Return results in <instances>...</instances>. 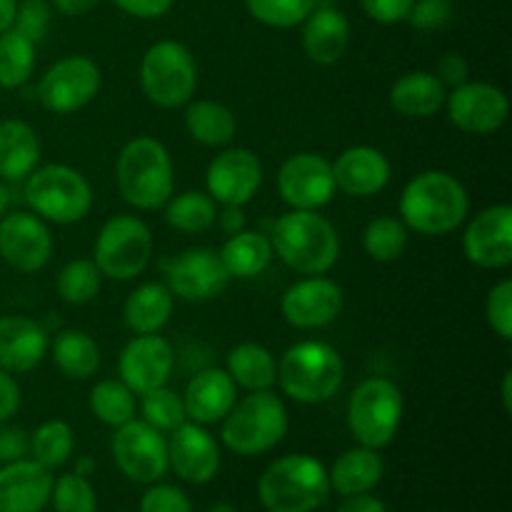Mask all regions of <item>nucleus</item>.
Masks as SVG:
<instances>
[{
    "mask_svg": "<svg viewBox=\"0 0 512 512\" xmlns=\"http://www.w3.org/2000/svg\"><path fill=\"white\" fill-rule=\"evenodd\" d=\"M175 368V350L160 333L133 335L118 355V375L135 395L168 385Z\"/></svg>",
    "mask_w": 512,
    "mask_h": 512,
    "instance_id": "20",
    "label": "nucleus"
},
{
    "mask_svg": "<svg viewBox=\"0 0 512 512\" xmlns=\"http://www.w3.org/2000/svg\"><path fill=\"white\" fill-rule=\"evenodd\" d=\"M218 253L230 280L260 278L275 258L268 233H260V230H240L230 235Z\"/></svg>",
    "mask_w": 512,
    "mask_h": 512,
    "instance_id": "31",
    "label": "nucleus"
},
{
    "mask_svg": "<svg viewBox=\"0 0 512 512\" xmlns=\"http://www.w3.org/2000/svg\"><path fill=\"white\" fill-rule=\"evenodd\" d=\"M23 200L38 218L53 225H75L93 210V185L80 170L63 163L38 165L23 180Z\"/></svg>",
    "mask_w": 512,
    "mask_h": 512,
    "instance_id": "7",
    "label": "nucleus"
},
{
    "mask_svg": "<svg viewBox=\"0 0 512 512\" xmlns=\"http://www.w3.org/2000/svg\"><path fill=\"white\" fill-rule=\"evenodd\" d=\"M445 113L450 123L468 135H493L508 123L510 100L498 85L483 80L450 88L445 98Z\"/></svg>",
    "mask_w": 512,
    "mask_h": 512,
    "instance_id": "15",
    "label": "nucleus"
},
{
    "mask_svg": "<svg viewBox=\"0 0 512 512\" xmlns=\"http://www.w3.org/2000/svg\"><path fill=\"white\" fill-rule=\"evenodd\" d=\"M53 363L65 378L90 380L100 370V345L80 328H63L50 340Z\"/></svg>",
    "mask_w": 512,
    "mask_h": 512,
    "instance_id": "34",
    "label": "nucleus"
},
{
    "mask_svg": "<svg viewBox=\"0 0 512 512\" xmlns=\"http://www.w3.org/2000/svg\"><path fill=\"white\" fill-rule=\"evenodd\" d=\"M168 463L180 480L205 485L220 470V445L205 425L185 420L168 438Z\"/></svg>",
    "mask_w": 512,
    "mask_h": 512,
    "instance_id": "21",
    "label": "nucleus"
},
{
    "mask_svg": "<svg viewBox=\"0 0 512 512\" xmlns=\"http://www.w3.org/2000/svg\"><path fill=\"white\" fill-rule=\"evenodd\" d=\"M73 473L83 475V478H90V475L95 473V460L88 458V455H85V458H78V460H75Z\"/></svg>",
    "mask_w": 512,
    "mask_h": 512,
    "instance_id": "58",
    "label": "nucleus"
},
{
    "mask_svg": "<svg viewBox=\"0 0 512 512\" xmlns=\"http://www.w3.org/2000/svg\"><path fill=\"white\" fill-rule=\"evenodd\" d=\"M500 398H503L505 413H512V370H505L503 390H500Z\"/></svg>",
    "mask_w": 512,
    "mask_h": 512,
    "instance_id": "57",
    "label": "nucleus"
},
{
    "mask_svg": "<svg viewBox=\"0 0 512 512\" xmlns=\"http://www.w3.org/2000/svg\"><path fill=\"white\" fill-rule=\"evenodd\" d=\"M75 448V433L65 420H45L43 425L35 428V433L30 435L28 450L33 455V460H38L40 465H45L48 470L60 468L70 460Z\"/></svg>",
    "mask_w": 512,
    "mask_h": 512,
    "instance_id": "40",
    "label": "nucleus"
},
{
    "mask_svg": "<svg viewBox=\"0 0 512 512\" xmlns=\"http://www.w3.org/2000/svg\"><path fill=\"white\" fill-rule=\"evenodd\" d=\"M220 440L230 453L255 458L278 448L290 430L288 405L273 390L248 393L223 418Z\"/></svg>",
    "mask_w": 512,
    "mask_h": 512,
    "instance_id": "6",
    "label": "nucleus"
},
{
    "mask_svg": "<svg viewBox=\"0 0 512 512\" xmlns=\"http://www.w3.org/2000/svg\"><path fill=\"white\" fill-rule=\"evenodd\" d=\"M50 5H53L58 13L68 15V18H80V15L98 8L100 0H50Z\"/></svg>",
    "mask_w": 512,
    "mask_h": 512,
    "instance_id": "55",
    "label": "nucleus"
},
{
    "mask_svg": "<svg viewBox=\"0 0 512 512\" xmlns=\"http://www.w3.org/2000/svg\"><path fill=\"white\" fill-rule=\"evenodd\" d=\"M205 512H238V510H235L230 503H215V505H210Z\"/></svg>",
    "mask_w": 512,
    "mask_h": 512,
    "instance_id": "60",
    "label": "nucleus"
},
{
    "mask_svg": "<svg viewBox=\"0 0 512 512\" xmlns=\"http://www.w3.org/2000/svg\"><path fill=\"white\" fill-rule=\"evenodd\" d=\"M140 413L148 425H153L155 430H160L163 435H170L175 428L188 420L183 405V395L175 393L168 385H160V388L148 390V393L140 395Z\"/></svg>",
    "mask_w": 512,
    "mask_h": 512,
    "instance_id": "41",
    "label": "nucleus"
},
{
    "mask_svg": "<svg viewBox=\"0 0 512 512\" xmlns=\"http://www.w3.org/2000/svg\"><path fill=\"white\" fill-rule=\"evenodd\" d=\"M175 0H113V5L123 13L133 15L138 20H155L170 13Z\"/></svg>",
    "mask_w": 512,
    "mask_h": 512,
    "instance_id": "50",
    "label": "nucleus"
},
{
    "mask_svg": "<svg viewBox=\"0 0 512 512\" xmlns=\"http://www.w3.org/2000/svg\"><path fill=\"white\" fill-rule=\"evenodd\" d=\"M115 183L130 208H163L175 188V168L168 148L150 135L128 140L115 160Z\"/></svg>",
    "mask_w": 512,
    "mask_h": 512,
    "instance_id": "3",
    "label": "nucleus"
},
{
    "mask_svg": "<svg viewBox=\"0 0 512 512\" xmlns=\"http://www.w3.org/2000/svg\"><path fill=\"white\" fill-rule=\"evenodd\" d=\"M225 373L245 393L273 390L278 383V360L265 345L248 340V343H238L230 350L228 358H225Z\"/></svg>",
    "mask_w": 512,
    "mask_h": 512,
    "instance_id": "33",
    "label": "nucleus"
},
{
    "mask_svg": "<svg viewBox=\"0 0 512 512\" xmlns=\"http://www.w3.org/2000/svg\"><path fill=\"white\" fill-rule=\"evenodd\" d=\"M88 405L100 423L108 425V428H120V425L130 423V420L135 418L138 395H135L120 378H105L93 385Z\"/></svg>",
    "mask_w": 512,
    "mask_h": 512,
    "instance_id": "36",
    "label": "nucleus"
},
{
    "mask_svg": "<svg viewBox=\"0 0 512 512\" xmlns=\"http://www.w3.org/2000/svg\"><path fill=\"white\" fill-rule=\"evenodd\" d=\"M220 205L205 190H185L180 195H170L163 205L165 223L185 235H203L218 223Z\"/></svg>",
    "mask_w": 512,
    "mask_h": 512,
    "instance_id": "35",
    "label": "nucleus"
},
{
    "mask_svg": "<svg viewBox=\"0 0 512 512\" xmlns=\"http://www.w3.org/2000/svg\"><path fill=\"white\" fill-rule=\"evenodd\" d=\"M405 415L403 390L390 378H365L348 403V428L363 448L385 450L398 435Z\"/></svg>",
    "mask_w": 512,
    "mask_h": 512,
    "instance_id": "9",
    "label": "nucleus"
},
{
    "mask_svg": "<svg viewBox=\"0 0 512 512\" xmlns=\"http://www.w3.org/2000/svg\"><path fill=\"white\" fill-rule=\"evenodd\" d=\"M15 8H18V0H0V33L13 28Z\"/></svg>",
    "mask_w": 512,
    "mask_h": 512,
    "instance_id": "56",
    "label": "nucleus"
},
{
    "mask_svg": "<svg viewBox=\"0 0 512 512\" xmlns=\"http://www.w3.org/2000/svg\"><path fill=\"white\" fill-rule=\"evenodd\" d=\"M335 193L333 163L325 155L303 150L280 165L278 195L290 210H323L333 203Z\"/></svg>",
    "mask_w": 512,
    "mask_h": 512,
    "instance_id": "13",
    "label": "nucleus"
},
{
    "mask_svg": "<svg viewBox=\"0 0 512 512\" xmlns=\"http://www.w3.org/2000/svg\"><path fill=\"white\" fill-rule=\"evenodd\" d=\"M343 383V355L325 340H300L278 360V385L293 403H328L340 393Z\"/></svg>",
    "mask_w": 512,
    "mask_h": 512,
    "instance_id": "4",
    "label": "nucleus"
},
{
    "mask_svg": "<svg viewBox=\"0 0 512 512\" xmlns=\"http://www.w3.org/2000/svg\"><path fill=\"white\" fill-rule=\"evenodd\" d=\"M50 15H53V5L50 0H23L15 8V20L13 28L20 35L30 40V43H43L45 33H48Z\"/></svg>",
    "mask_w": 512,
    "mask_h": 512,
    "instance_id": "45",
    "label": "nucleus"
},
{
    "mask_svg": "<svg viewBox=\"0 0 512 512\" xmlns=\"http://www.w3.org/2000/svg\"><path fill=\"white\" fill-rule=\"evenodd\" d=\"M398 215L413 233L428 238L448 235L468 220V188L448 170H423L405 183L398 200Z\"/></svg>",
    "mask_w": 512,
    "mask_h": 512,
    "instance_id": "1",
    "label": "nucleus"
},
{
    "mask_svg": "<svg viewBox=\"0 0 512 512\" xmlns=\"http://www.w3.org/2000/svg\"><path fill=\"white\" fill-rule=\"evenodd\" d=\"M110 450L118 470L130 483L153 485L170 470L168 438L145 420L133 418L130 423L115 428Z\"/></svg>",
    "mask_w": 512,
    "mask_h": 512,
    "instance_id": "12",
    "label": "nucleus"
},
{
    "mask_svg": "<svg viewBox=\"0 0 512 512\" xmlns=\"http://www.w3.org/2000/svg\"><path fill=\"white\" fill-rule=\"evenodd\" d=\"M53 470L33 458L0 465V512H43L53 495Z\"/></svg>",
    "mask_w": 512,
    "mask_h": 512,
    "instance_id": "22",
    "label": "nucleus"
},
{
    "mask_svg": "<svg viewBox=\"0 0 512 512\" xmlns=\"http://www.w3.org/2000/svg\"><path fill=\"white\" fill-rule=\"evenodd\" d=\"M485 320L503 343H512V280L503 278L490 288L485 300Z\"/></svg>",
    "mask_w": 512,
    "mask_h": 512,
    "instance_id": "44",
    "label": "nucleus"
},
{
    "mask_svg": "<svg viewBox=\"0 0 512 512\" xmlns=\"http://www.w3.org/2000/svg\"><path fill=\"white\" fill-rule=\"evenodd\" d=\"M103 275L93 258H75L65 263L55 275V293L65 305H88L98 298Z\"/></svg>",
    "mask_w": 512,
    "mask_h": 512,
    "instance_id": "38",
    "label": "nucleus"
},
{
    "mask_svg": "<svg viewBox=\"0 0 512 512\" xmlns=\"http://www.w3.org/2000/svg\"><path fill=\"white\" fill-rule=\"evenodd\" d=\"M238 403V385L225 368H205L188 383L183 393L185 415L190 423L218 425Z\"/></svg>",
    "mask_w": 512,
    "mask_h": 512,
    "instance_id": "25",
    "label": "nucleus"
},
{
    "mask_svg": "<svg viewBox=\"0 0 512 512\" xmlns=\"http://www.w3.org/2000/svg\"><path fill=\"white\" fill-rule=\"evenodd\" d=\"M175 295L158 280L140 283L123 303V323L133 335L160 333L173 318Z\"/></svg>",
    "mask_w": 512,
    "mask_h": 512,
    "instance_id": "29",
    "label": "nucleus"
},
{
    "mask_svg": "<svg viewBox=\"0 0 512 512\" xmlns=\"http://www.w3.org/2000/svg\"><path fill=\"white\" fill-rule=\"evenodd\" d=\"M335 512H388V505H385L380 498H375L373 493H363V495H348Z\"/></svg>",
    "mask_w": 512,
    "mask_h": 512,
    "instance_id": "53",
    "label": "nucleus"
},
{
    "mask_svg": "<svg viewBox=\"0 0 512 512\" xmlns=\"http://www.w3.org/2000/svg\"><path fill=\"white\" fill-rule=\"evenodd\" d=\"M165 285L185 303H205L225 293L230 275L213 248H188L163 260Z\"/></svg>",
    "mask_w": 512,
    "mask_h": 512,
    "instance_id": "14",
    "label": "nucleus"
},
{
    "mask_svg": "<svg viewBox=\"0 0 512 512\" xmlns=\"http://www.w3.org/2000/svg\"><path fill=\"white\" fill-rule=\"evenodd\" d=\"M263 185V163L248 148H223L205 170V193L218 205H248Z\"/></svg>",
    "mask_w": 512,
    "mask_h": 512,
    "instance_id": "18",
    "label": "nucleus"
},
{
    "mask_svg": "<svg viewBox=\"0 0 512 512\" xmlns=\"http://www.w3.org/2000/svg\"><path fill=\"white\" fill-rule=\"evenodd\" d=\"M50 350V333L40 320L25 315L0 318V370L23 375L38 368Z\"/></svg>",
    "mask_w": 512,
    "mask_h": 512,
    "instance_id": "24",
    "label": "nucleus"
},
{
    "mask_svg": "<svg viewBox=\"0 0 512 512\" xmlns=\"http://www.w3.org/2000/svg\"><path fill=\"white\" fill-rule=\"evenodd\" d=\"M273 253L300 275H328L340 260V235L320 210H288L270 228Z\"/></svg>",
    "mask_w": 512,
    "mask_h": 512,
    "instance_id": "2",
    "label": "nucleus"
},
{
    "mask_svg": "<svg viewBox=\"0 0 512 512\" xmlns=\"http://www.w3.org/2000/svg\"><path fill=\"white\" fill-rule=\"evenodd\" d=\"M48 223L33 210H10L0 218V258L18 273H38L53 258Z\"/></svg>",
    "mask_w": 512,
    "mask_h": 512,
    "instance_id": "17",
    "label": "nucleus"
},
{
    "mask_svg": "<svg viewBox=\"0 0 512 512\" xmlns=\"http://www.w3.org/2000/svg\"><path fill=\"white\" fill-rule=\"evenodd\" d=\"M245 8L258 23L288 30L303 25V20L315 10V0H245Z\"/></svg>",
    "mask_w": 512,
    "mask_h": 512,
    "instance_id": "42",
    "label": "nucleus"
},
{
    "mask_svg": "<svg viewBox=\"0 0 512 512\" xmlns=\"http://www.w3.org/2000/svg\"><path fill=\"white\" fill-rule=\"evenodd\" d=\"M20 403H23V395H20L18 380L0 370V423H8L20 410Z\"/></svg>",
    "mask_w": 512,
    "mask_h": 512,
    "instance_id": "52",
    "label": "nucleus"
},
{
    "mask_svg": "<svg viewBox=\"0 0 512 512\" xmlns=\"http://www.w3.org/2000/svg\"><path fill=\"white\" fill-rule=\"evenodd\" d=\"M463 255L483 270H505L512 265V208L495 203L468 220L463 233Z\"/></svg>",
    "mask_w": 512,
    "mask_h": 512,
    "instance_id": "19",
    "label": "nucleus"
},
{
    "mask_svg": "<svg viewBox=\"0 0 512 512\" xmlns=\"http://www.w3.org/2000/svg\"><path fill=\"white\" fill-rule=\"evenodd\" d=\"M360 8L375 23L395 25L408 18L413 0H360Z\"/></svg>",
    "mask_w": 512,
    "mask_h": 512,
    "instance_id": "48",
    "label": "nucleus"
},
{
    "mask_svg": "<svg viewBox=\"0 0 512 512\" xmlns=\"http://www.w3.org/2000/svg\"><path fill=\"white\" fill-rule=\"evenodd\" d=\"M25 453H28V435L20 428L0 423V465L25 458Z\"/></svg>",
    "mask_w": 512,
    "mask_h": 512,
    "instance_id": "51",
    "label": "nucleus"
},
{
    "mask_svg": "<svg viewBox=\"0 0 512 512\" xmlns=\"http://www.w3.org/2000/svg\"><path fill=\"white\" fill-rule=\"evenodd\" d=\"M345 308V293L328 275H305L280 298V315L295 330H320L333 325Z\"/></svg>",
    "mask_w": 512,
    "mask_h": 512,
    "instance_id": "16",
    "label": "nucleus"
},
{
    "mask_svg": "<svg viewBox=\"0 0 512 512\" xmlns=\"http://www.w3.org/2000/svg\"><path fill=\"white\" fill-rule=\"evenodd\" d=\"M218 225L228 235H235L240 233V230H245L243 208H238V205H225L223 210H218Z\"/></svg>",
    "mask_w": 512,
    "mask_h": 512,
    "instance_id": "54",
    "label": "nucleus"
},
{
    "mask_svg": "<svg viewBox=\"0 0 512 512\" xmlns=\"http://www.w3.org/2000/svg\"><path fill=\"white\" fill-rule=\"evenodd\" d=\"M138 80L148 103L163 110L185 108L198 90V63L188 45L158 40L143 53Z\"/></svg>",
    "mask_w": 512,
    "mask_h": 512,
    "instance_id": "8",
    "label": "nucleus"
},
{
    "mask_svg": "<svg viewBox=\"0 0 512 512\" xmlns=\"http://www.w3.org/2000/svg\"><path fill=\"white\" fill-rule=\"evenodd\" d=\"M435 75L440 78V83L445 88H458V85L468 83L470 80V63L465 55L460 53H445L443 58L438 60V70Z\"/></svg>",
    "mask_w": 512,
    "mask_h": 512,
    "instance_id": "49",
    "label": "nucleus"
},
{
    "mask_svg": "<svg viewBox=\"0 0 512 512\" xmlns=\"http://www.w3.org/2000/svg\"><path fill=\"white\" fill-rule=\"evenodd\" d=\"M50 503L55 512H98V493H95L90 478L65 473L55 478Z\"/></svg>",
    "mask_w": 512,
    "mask_h": 512,
    "instance_id": "43",
    "label": "nucleus"
},
{
    "mask_svg": "<svg viewBox=\"0 0 512 512\" xmlns=\"http://www.w3.org/2000/svg\"><path fill=\"white\" fill-rule=\"evenodd\" d=\"M383 475L385 460L380 450L363 448V445H355V448L340 453L335 458L333 468L328 470L330 490H335L343 498L373 493L380 485V480H383Z\"/></svg>",
    "mask_w": 512,
    "mask_h": 512,
    "instance_id": "30",
    "label": "nucleus"
},
{
    "mask_svg": "<svg viewBox=\"0 0 512 512\" xmlns=\"http://www.w3.org/2000/svg\"><path fill=\"white\" fill-rule=\"evenodd\" d=\"M448 88L430 70H410L390 85V108L410 120L433 118L445 108Z\"/></svg>",
    "mask_w": 512,
    "mask_h": 512,
    "instance_id": "27",
    "label": "nucleus"
},
{
    "mask_svg": "<svg viewBox=\"0 0 512 512\" xmlns=\"http://www.w3.org/2000/svg\"><path fill=\"white\" fill-rule=\"evenodd\" d=\"M393 175L388 155L373 145L345 148L333 163L335 188L350 198H373L383 193Z\"/></svg>",
    "mask_w": 512,
    "mask_h": 512,
    "instance_id": "23",
    "label": "nucleus"
},
{
    "mask_svg": "<svg viewBox=\"0 0 512 512\" xmlns=\"http://www.w3.org/2000/svg\"><path fill=\"white\" fill-rule=\"evenodd\" d=\"M185 130L205 148H228L238 133V118L218 100H190L185 105Z\"/></svg>",
    "mask_w": 512,
    "mask_h": 512,
    "instance_id": "32",
    "label": "nucleus"
},
{
    "mask_svg": "<svg viewBox=\"0 0 512 512\" xmlns=\"http://www.w3.org/2000/svg\"><path fill=\"white\" fill-rule=\"evenodd\" d=\"M410 230L395 215H378L363 230V250L375 263H395L408 250Z\"/></svg>",
    "mask_w": 512,
    "mask_h": 512,
    "instance_id": "37",
    "label": "nucleus"
},
{
    "mask_svg": "<svg viewBox=\"0 0 512 512\" xmlns=\"http://www.w3.org/2000/svg\"><path fill=\"white\" fill-rule=\"evenodd\" d=\"M35 70V43L15 28L0 33V88L18 90Z\"/></svg>",
    "mask_w": 512,
    "mask_h": 512,
    "instance_id": "39",
    "label": "nucleus"
},
{
    "mask_svg": "<svg viewBox=\"0 0 512 512\" xmlns=\"http://www.w3.org/2000/svg\"><path fill=\"white\" fill-rule=\"evenodd\" d=\"M40 138L25 120L10 118L0 123V180L23 183L40 165Z\"/></svg>",
    "mask_w": 512,
    "mask_h": 512,
    "instance_id": "28",
    "label": "nucleus"
},
{
    "mask_svg": "<svg viewBox=\"0 0 512 512\" xmlns=\"http://www.w3.org/2000/svg\"><path fill=\"white\" fill-rule=\"evenodd\" d=\"M10 205H13V193H10L5 180H0V218H3L5 213H10Z\"/></svg>",
    "mask_w": 512,
    "mask_h": 512,
    "instance_id": "59",
    "label": "nucleus"
},
{
    "mask_svg": "<svg viewBox=\"0 0 512 512\" xmlns=\"http://www.w3.org/2000/svg\"><path fill=\"white\" fill-rule=\"evenodd\" d=\"M103 73L88 55H65L55 60L35 85L33 95L48 113L70 115L88 108L100 93Z\"/></svg>",
    "mask_w": 512,
    "mask_h": 512,
    "instance_id": "11",
    "label": "nucleus"
},
{
    "mask_svg": "<svg viewBox=\"0 0 512 512\" xmlns=\"http://www.w3.org/2000/svg\"><path fill=\"white\" fill-rule=\"evenodd\" d=\"M153 230L143 218L130 213L113 215L98 230L93 263L100 275L118 283H130L148 270L153 260Z\"/></svg>",
    "mask_w": 512,
    "mask_h": 512,
    "instance_id": "10",
    "label": "nucleus"
},
{
    "mask_svg": "<svg viewBox=\"0 0 512 512\" xmlns=\"http://www.w3.org/2000/svg\"><path fill=\"white\" fill-rule=\"evenodd\" d=\"M140 512H193V503L185 490L168 483H153L140 498Z\"/></svg>",
    "mask_w": 512,
    "mask_h": 512,
    "instance_id": "46",
    "label": "nucleus"
},
{
    "mask_svg": "<svg viewBox=\"0 0 512 512\" xmlns=\"http://www.w3.org/2000/svg\"><path fill=\"white\" fill-rule=\"evenodd\" d=\"M350 23L338 8H315L303 20V53L310 63H340L350 48Z\"/></svg>",
    "mask_w": 512,
    "mask_h": 512,
    "instance_id": "26",
    "label": "nucleus"
},
{
    "mask_svg": "<svg viewBox=\"0 0 512 512\" xmlns=\"http://www.w3.org/2000/svg\"><path fill=\"white\" fill-rule=\"evenodd\" d=\"M405 20L423 33L445 28L453 20V0H413V8Z\"/></svg>",
    "mask_w": 512,
    "mask_h": 512,
    "instance_id": "47",
    "label": "nucleus"
},
{
    "mask_svg": "<svg viewBox=\"0 0 512 512\" xmlns=\"http://www.w3.org/2000/svg\"><path fill=\"white\" fill-rule=\"evenodd\" d=\"M258 498L268 512H315L330 498L328 468L308 453L273 460L258 480Z\"/></svg>",
    "mask_w": 512,
    "mask_h": 512,
    "instance_id": "5",
    "label": "nucleus"
}]
</instances>
